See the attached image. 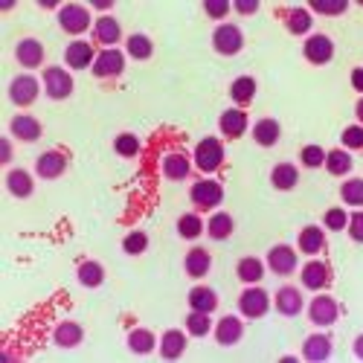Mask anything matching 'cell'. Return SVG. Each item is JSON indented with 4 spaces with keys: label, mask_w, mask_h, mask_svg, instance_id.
Returning <instances> with one entry per match:
<instances>
[{
    "label": "cell",
    "mask_w": 363,
    "mask_h": 363,
    "mask_svg": "<svg viewBox=\"0 0 363 363\" xmlns=\"http://www.w3.org/2000/svg\"><path fill=\"white\" fill-rule=\"evenodd\" d=\"M192 160L203 174L218 172L224 166V143L218 137H203L192 151Z\"/></svg>",
    "instance_id": "cell-1"
},
{
    "label": "cell",
    "mask_w": 363,
    "mask_h": 363,
    "mask_svg": "<svg viewBox=\"0 0 363 363\" xmlns=\"http://www.w3.org/2000/svg\"><path fill=\"white\" fill-rule=\"evenodd\" d=\"M270 311V294L259 285H247L238 296V314L245 320H262Z\"/></svg>",
    "instance_id": "cell-2"
},
{
    "label": "cell",
    "mask_w": 363,
    "mask_h": 363,
    "mask_svg": "<svg viewBox=\"0 0 363 363\" xmlns=\"http://www.w3.org/2000/svg\"><path fill=\"white\" fill-rule=\"evenodd\" d=\"M189 198H192L195 209H201V213H209V209L221 206V201H224V186L218 184V180H213V177H203V180H198V184H192Z\"/></svg>",
    "instance_id": "cell-3"
},
{
    "label": "cell",
    "mask_w": 363,
    "mask_h": 363,
    "mask_svg": "<svg viewBox=\"0 0 363 363\" xmlns=\"http://www.w3.org/2000/svg\"><path fill=\"white\" fill-rule=\"evenodd\" d=\"M41 82L35 79V76H29V73H21V76H15L12 82H9V99H12V105H18V108H29L38 96H41Z\"/></svg>",
    "instance_id": "cell-4"
},
{
    "label": "cell",
    "mask_w": 363,
    "mask_h": 363,
    "mask_svg": "<svg viewBox=\"0 0 363 363\" xmlns=\"http://www.w3.org/2000/svg\"><path fill=\"white\" fill-rule=\"evenodd\" d=\"M340 317V306H337V299L335 296H328V294H317L311 302H308V320L320 328H328V325H335Z\"/></svg>",
    "instance_id": "cell-5"
},
{
    "label": "cell",
    "mask_w": 363,
    "mask_h": 363,
    "mask_svg": "<svg viewBox=\"0 0 363 363\" xmlns=\"http://www.w3.org/2000/svg\"><path fill=\"white\" fill-rule=\"evenodd\" d=\"M213 47L218 55H238L245 50V33L235 23H221L213 33Z\"/></svg>",
    "instance_id": "cell-6"
},
{
    "label": "cell",
    "mask_w": 363,
    "mask_h": 363,
    "mask_svg": "<svg viewBox=\"0 0 363 363\" xmlns=\"http://www.w3.org/2000/svg\"><path fill=\"white\" fill-rule=\"evenodd\" d=\"M58 26H62L67 35L87 33V29H90V12H87V6H82V4H65L62 9H58Z\"/></svg>",
    "instance_id": "cell-7"
},
{
    "label": "cell",
    "mask_w": 363,
    "mask_h": 363,
    "mask_svg": "<svg viewBox=\"0 0 363 363\" xmlns=\"http://www.w3.org/2000/svg\"><path fill=\"white\" fill-rule=\"evenodd\" d=\"M41 84H44V94L50 99H67L73 94V87H76L70 70H65V67H47Z\"/></svg>",
    "instance_id": "cell-8"
},
{
    "label": "cell",
    "mask_w": 363,
    "mask_h": 363,
    "mask_svg": "<svg viewBox=\"0 0 363 363\" xmlns=\"http://www.w3.org/2000/svg\"><path fill=\"white\" fill-rule=\"evenodd\" d=\"M90 70H94L96 79H119L125 70V52L116 50V47L102 50V52H96V62Z\"/></svg>",
    "instance_id": "cell-9"
},
{
    "label": "cell",
    "mask_w": 363,
    "mask_h": 363,
    "mask_svg": "<svg viewBox=\"0 0 363 363\" xmlns=\"http://www.w3.org/2000/svg\"><path fill=\"white\" fill-rule=\"evenodd\" d=\"M302 55H306L308 65L323 67L335 58V41H331L328 35H323V33H314V35H308L306 44H302Z\"/></svg>",
    "instance_id": "cell-10"
},
{
    "label": "cell",
    "mask_w": 363,
    "mask_h": 363,
    "mask_svg": "<svg viewBox=\"0 0 363 363\" xmlns=\"http://www.w3.org/2000/svg\"><path fill=\"white\" fill-rule=\"evenodd\" d=\"M67 155L65 151H58V148H50V151H44V155H38V160H35V174L41 177V180H55V177H62L65 172H67Z\"/></svg>",
    "instance_id": "cell-11"
},
{
    "label": "cell",
    "mask_w": 363,
    "mask_h": 363,
    "mask_svg": "<svg viewBox=\"0 0 363 363\" xmlns=\"http://www.w3.org/2000/svg\"><path fill=\"white\" fill-rule=\"evenodd\" d=\"M264 264L274 270L277 277H291L296 270V264H299V259H296V250L291 245H274L267 250V262Z\"/></svg>",
    "instance_id": "cell-12"
},
{
    "label": "cell",
    "mask_w": 363,
    "mask_h": 363,
    "mask_svg": "<svg viewBox=\"0 0 363 363\" xmlns=\"http://www.w3.org/2000/svg\"><path fill=\"white\" fill-rule=\"evenodd\" d=\"M302 288L308 291H323L331 285V264L328 262H320V259H311L306 262V267H302Z\"/></svg>",
    "instance_id": "cell-13"
},
{
    "label": "cell",
    "mask_w": 363,
    "mask_h": 363,
    "mask_svg": "<svg viewBox=\"0 0 363 363\" xmlns=\"http://www.w3.org/2000/svg\"><path fill=\"white\" fill-rule=\"evenodd\" d=\"M96 62V52H94V44L90 41H73L67 44L65 50V65L70 70H90Z\"/></svg>",
    "instance_id": "cell-14"
},
{
    "label": "cell",
    "mask_w": 363,
    "mask_h": 363,
    "mask_svg": "<svg viewBox=\"0 0 363 363\" xmlns=\"http://www.w3.org/2000/svg\"><path fill=\"white\" fill-rule=\"evenodd\" d=\"M241 337H245V323H241V317L235 314H227L216 323V343L230 349L235 343H241Z\"/></svg>",
    "instance_id": "cell-15"
},
{
    "label": "cell",
    "mask_w": 363,
    "mask_h": 363,
    "mask_svg": "<svg viewBox=\"0 0 363 363\" xmlns=\"http://www.w3.org/2000/svg\"><path fill=\"white\" fill-rule=\"evenodd\" d=\"M9 134L15 140H21V143H38L41 134H44V128H41V123H38L35 116L18 113V116H12V123H9Z\"/></svg>",
    "instance_id": "cell-16"
},
{
    "label": "cell",
    "mask_w": 363,
    "mask_h": 363,
    "mask_svg": "<svg viewBox=\"0 0 363 363\" xmlns=\"http://www.w3.org/2000/svg\"><path fill=\"white\" fill-rule=\"evenodd\" d=\"M15 58H18V65L26 67V70L41 67L44 65V44L38 38H21L15 44Z\"/></svg>",
    "instance_id": "cell-17"
},
{
    "label": "cell",
    "mask_w": 363,
    "mask_h": 363,
    "mask_svg": "<svg viewBox=\"0 0 363 363\" xmlns=\"http://www.w3.org/2000/svg\"><path fill=\"white\" fill-rule=\"evenodd\" d=\"M186 335H189V331H180V328L163 331V337L157 343L160 357L163 360H180V357H184L186 354Z\"/></svg>",
    "instance_id": "cell-18"
},
{
    "label": "cell",
    "mask_w": 363,
    "mask_h": 363,
    "mask_svg": "<svg viewBox=\"0 0 363 363\" xmlns=\"http://www.w3.org/2000/svg\"><path fill=\"white\" fill-rule=\"evenodd\" d=\"M247 125H250V119H247L245 108H230V111H224V113H221V119H218V128H221V134H224L227 140H238V137H245Z\"/></svg>",
    "instance_id": "cell-19"
},
{
    "label": "cell",
    "mask_w": 363,
    "mask_h": 363,
    "mask_svg": "<svg viewBox=\"0 0 363 363\" xmlns=\"http://www.w3.org/2000/svg\"><path fill=\"white\" fill-rule=\"evenodd\" d=\"M274 306L282 317H296L302 314V308H306V302H302V291L294 288V285H282L274 296Z\"/></svg>",
    "instance_id": "cell-20"
},
{
    "label": "cell",
    "mask_w": 363,
    "mask_h": 363,
    "mask_svg": "<svg viewBox=\"0 0 363 363\" xmlns=\"http://www.w3.org/2000/svg\"><path fill=\"white\" fill-rule=\"evenodd\" d=\"M84 340V328L76 320H62L52 331V343L58 349H79Z\"/></svg>",
    "instance_id": "cell-21"
},
{
    "label": "cell",
    "mask_w": 363,
    "mask_h": 363,
    "mask_svg": "<svg viewBox=\"0 0 363 363\" xmlns=\"http://www.w3.org/2000/svg\"><path fill=\"white\" fill-rule=\"evenodd\" d=\"M94 41L102 44L105 50H111L113 44L123 41V26L113 15H102L96 23H94Z\"/></svg>",
    "instance_id": "cell-22"
},
{
    "label": "cell",
    "mask_w": 363,
    "mask_h": 363,
    "mask_svg": "<svg viewBox=\"0 0 363 363\" xmlns=\"http://www.w3.org/2000/svg\"><path fill=\"white\" fill-rule=\"evenodd\" d=\"M296 247H299V253H306V256L323 253L325 250V230L323 227H314V224L302 227L299 235H296Z\"/></svg>",
    "instance_id": "cell-23"
},
{
    "label": "cell",
    "mask_w": 363,
    "mask_h": 363,
    "mask_svg": "<svg viewBox=\"0 0 363 363\" xmlns=\"http://www.w3.org/2000/svg\"><path fill=\"white\" fill-rule=\"evenodd\" d=\"M331 357V337L328 335H311L302 343V360L308 363H325Z\"/></svg>",
    "instance_id": "cell-24"
},
{
    "label": "cell",
    "mask_w": 363,
    "mask_h": 363,
    "mask_svg": "<svg viewBox=\"0 0 363 363\" xmlns=\"http://www.w3.org/2000/svg\"><path fill=\"white\" fill-rule=\"evenodd\" d=\"M209 267H213V256H209V250L203 247H192L184 259V270L189 279H203L209 274Z\"/></svg>",
    "instance_id": "cell-25"
},
{
    "label": "cell",
    "mask_w": 363,
    "mask_h": 363,
    "mask_svg": "<svg viewBox=\"0 0 363 363\" xmlns=\"http://www.w3.org/2000/svg\"><path fill=\"white\" fill-rule=\"evenodd\" d=\"M192 172V157L184 155V151H169L163 157V174L169 180H186Z\"/></svg>",
    "instance_id": "cell-26"
},
{
    "label": "cell",
    "mask_w": 363,
    "mask_h": 363,
    "mask_svg": "<svg viewBox=\"0 0 363 363\" xmlns=\"http://www.w3.org/2000/svg\"><path fill=\"white\" fill-rule=\"evenodd\" d=\"M6 189H9V195L12 198H33V192H35V180H33V174L29 172H23V169H12L9 174H6Z\"/></svg>",
    "instance_id": "cell-27"
},
{
    "label": "cell",
    "mask_w": 363,
    "mask_h": 363,
    "mask_svg": "<svg viewBox=\"0 0 363 363\" xmlns=\"http://www.w3.org/2000/svg\"><path fill=\"white\" fill-rule=\"evenodd\" d=\"M311 26H314V18L306 6H294L285 12V29L291 35H311Z\"/></svg>",
    "instance_id": "cell-28"
},
{
    "label": "cell",
    "mask_w": 363,
    "mask_h": 363,
    "mask_svg": "<svg viewBox=\"0 0 363 363\" xmlns=\"http://www.w3.org/2000/svg\"><path fill=\"white\" fill-rule=\"evenodd\" d=\"M256 90H259V84H256L253 76H238V79H233V84H230V96H233V102H235L238 108H247V105L256 99Z\"/></svg>",
    "instance_id": "cell-29"
},
{
    "label": "cell",
    "mask_w": 363,
    "mask_h": 363,
    "mask_svg": "<svg viewBox=\"0 0 363 363\" xmlns=\"http://www.w3.org/2000/svg\"><path fill=\"white\" fill-rule=\"evenodd\" d=\"M270 184H274V189H279V192H291L299 184V169L294 163H277L270 169Z\"/></svg>",
    "instance_id": "cell-30"
},
{
    "label": "cell",
    "mask_w": 363,
    "mask_h": 363,
    "mask_svg": "<svg viewBox=\"0 0 363 363\" xmlns=\"http://www.w3.org/2000/svg\"><path fill=\"white\" fill-rule=\"evenodd\" d=\"M279 137H282V125L277 123V119H259V123L253 125V140H256V145H262V148H270V145H277L279 143Z\"/></svg>",
    "instance_id": "cell-31"
},
{
    "label": "cell",
    "mask_w": 363,
    "mask_h": 363,
    "mask_svg": "<svg viewBox=\"0 0 363 363\" xmlns=\"http://www.w3.org/2000/svg\"><path fill=\"white\" fill-rule=\"evenodd\" d=\"M189 308L192 311H203V314H213L218 308V294L206 285H198L189 291Z\"/></svg>",
    "instance_id": "cell-32"
},
{
    "label": "cell",
    "mask_w": 363,
    "mask_h": 363,
    "mask_svg": "<svg viewBox=\"0 0 363 363\" xmlns=\"http://www.w3.org/2000/svg\"><path fill=\"white\" fill-rule=\"evenodd\" d=\"M352 166H354L352 151H346V148H331V151H325V169H328V174L346 177V174L352 172Z\"/></svg>",
    "instance_id": "cell-33"
},
{
    "label": "cell",
    "mask_w": 363,
    "mask_h": 363,
    "mask_svg": "<svg viewBox=\"0 0 363 363\" xmlns=\"http://www.w3.org/2000/svg\"><path fill=\"white\" fill-rule=\"evenodd\" d=\"M264 262L262 259H256V256H245L238 264H235V274H238V279L245 282V285H259L262 282V277H264Z\"/></svg>",
    "instance_id": "cell-34"
},
{
    "label": "cell",
    "mask_w": 363,
    "mask_h": 363,
    "mask_svg": "<svg viewBox=\"0 0 363 363\" xmlns=\"http://www.w3.org/2000/svg\"><path fill=\"white\" fill-rule=\"evenodd\" d=\"M128 349L134 354H151L157 349V337H155V331H148V328H131L128 331Z\"/></svg>",
    "instance_id": "cell-35"
},
{
    "label": "cell",
    "mask_w": 363,
    "mask_h": 363,
    "mask_svg": "<svg viewBox=\"0 0 363 363\" xmlns=\"http://www.w3.org/2000/svg\"><path fill=\"white\" fill-rule=\"evenodd\" d=\"M76 277H79V285H84V288H99L105 282V267L94 259H87V262L79 264Z\"/></svg>",
    "instance_id": "cell-36"
},
{
    "label": "cell",
    "mask_w": 363,
    "mask_h": 363,
    "mask_svg": "<svg viewBox=\"0 0 363 363\" xmlns=\"http://www.w3.org/2000/svg\"><path fill=\"white\" fill-rule=\"evenodd\" d=\"M125 52L131 58H137V62H148V58L155 55V44H151V38L145 33H134L125 38Z\"/></svg>",
    "instance_id": "cell-37"
},
{
    "label": "cell",
    "mask_w": 363,
    "mask_h": 363,
    "mask_svg": "<svg viewBox=\"0 0 363 363\" xmlns=\"http://www.w3.org/2000/svg\"><path fill=\"white\" fill-rule=\"evenodd\" d=\"M233 230H235V221H233L230 213H216L206 224V235L213 241H227L233 235Z\"/></svg>",
    "instance_id": "cell-38"
},
{
    "label": "cell",
    "mask_w": 363,
    "mask_h": 363,
    "mask_svg": "<svg viewBox=\"0 0 363 363\" xmlns=\"http://www.w3.org/2000/svg\"><path fill=\"white\" fill-rule=\"evenodd\" d=\"M206 233V224L201 221V216L198 213H186V216H180L177 218V235L180 238H198V235H203Z\"/></svg>",
    "instance_id": "cell-39"
},
{
    "label": "cell",
    "mask_w": 363,
    "mask_h": 363,
    "mask_svg": "<svg viewBox=\"0 0 363 363\" xmlns=\"http://www.w3.org/2000/svg\"><path fill=\"white\" fill-rule=\"evenodd\" d=\"M140 137L137 134H131V131H125V134H116L113 137V151L119 157H137L140 155Z\"/></svg>",
    "instance_id": "cell-40"
},
{
    "label": "cell",
    "mask_w": 363,
    "mask_h": 363,
    "mask_svg": "<svg viewBox=\"0 0 363 363\" xmlns=\"http://www.w3.org/2000/svg\"><path fill=\"white\" fill-rule=\"evenodd\" d=\"M340 201L346 206H363V177H349L340 186Z\"/></svg>",
    "instance_id": "cell-41"
},
{
    "label": "cell",
    "mask_w": 363,
    "mask_h": 363,
    "mask_svg": "<svg viewBox=\"0 0 363 363\" xmlns=\"http://www.w3.org/2000/svg\"><path fill=\"white\" fill-rule=\"evenodd\" d=\"M186 331H189L192 337H206L209 331H213V320H209V314H203V311H189Z\"/></svg>",
    "instance_id": "cell-42"
},
{
    "label": "cell",
    "mask_w": 363,
    "mask_h": 363,
    "mask_svg": "<svg viewBox=\"0 0 363 363\" xmlns=\"http://www.w3.org/2000/svg\"><path fill=\"white\" fill-rule=\"evenodd\" d=\"M349 9L346 0H314L308 6L311 15H325V18H335V15H343Z\"/></svg>",
    "instance_id": "cell-43"
},
{
    "label": "cell",
    "mask_w": 363,
    "mask_h": 363,
    "mask_svg": "<svg viewBox=\"0 0 363 363\" xmlns=\"http://www.w3.org/2000/svg\"><path fill=\"white\" fill-rule=\"evenodd\" d=\"M123 250L128 256H143L148 250V235L143 230H131L125 238H123Z\"/></svg>",
    "instance_id": "cell-44"
},
{
    "label": "cell",
    "mask_w": 363,
    "mask_h": 363,
    "mask_svg": "<svg viewBox=\"0 0 363 363\" xmlns=\"http://www.w3.org/2000/svg\"><path fill=\"white\" fill-rule=\"evenodd\" d=\"M299 160H302V166H306V169H320V166H325V148L306 145L299 151Z\"/></svg>",
    "instance_id": "cell-45"
},
{
    "label": "cell",
    "mask_w": 363,
    "mask_h": 363,
    "mask_svg": "<svg viewBox=\"0 0 363 363\" xmlns=\"http://www.w3.org/2000/svg\"><path fill=\"white\" fill-rule=\"evenodd\" d=\"M323 224L331 233H340V230L349 227V213H346V209H340V206H335V209H328V213L323 216Z\"/></svg>",
    "instance_id": "cell-46"
},
{
    "label": "cell",
    "mask_w": 363,
    "mask_h": 363,
    "mask_svg": "<svg viewBox=\"0 0 363 363\" xmlns=\"http://www.w3.org/2000/svg\"><path fill=\"white\" fill-rule=\"evenodd\" d=\"M340 143H343L346 151H360V148H363V125H349V128H343Z\"/></svg>",
    "instance_id": "cell-47"
},
{
    "label": "cell",
    "mask_w": 363,
    "mask_h": 363,
    "mask_svg": "<svg viewBox=\"0 0 363 363\" xmlns=\"http://www.w3.org/2000/svg\"><path fill=\"white\" fill-rule=\"evenodd\" d=\"M203 12H206L209 21H224L233 12V4H230V0H206Z\"/></svg>",
    "instance_id": "cell-48"
},
{
    "label": "cell",
    "mask_w": 363,
    "mask_h": 363,
    "mask_svg": "<svg viewBox=\"0 0 363 363\" xmlns=\"http://www.w3.org/2000/svg\"><path fill=\"white\" fill-rule=\"evenodd\" d=\"M349 235H352V241H357V245H363V209L360 213H354V216H349Z\"/></svg>",
    "instance_id": "cell-49"
},
{
    "label": "cell",
    "mask_w": 363,
    "mask_h": 363,
    "mask_svg": "<svg viewBox=\"0 0 363 363\" xmlns=\"http://www.w3.org/2000/svg\"><path fill=\"white\" fill-rule=\"evenodd\" d=\"M233 9H235L238 15H256V12H259V0H235Z\"/></svg>",
    "instance_id": "cell-50"
},
{
    "label": "cell",
    "mask_w": 363,
    "mask_h": 363,
    "mask_svg": "<svg viewBox=\"0 0 363 363\" xmlns=\"http://www.w3.org/2000/svg\"><path fill=\"white\" fill-rule=\"evenodd\" d=\"M352 87L357 90V94H363V67H354L352 70Z\"/></svg>",
    "instance_id": "cell-51"
},
{
    "label": "cell",
    "mask_w": 363,
    "mask_h": 363,
    "mask_svg": "<svg viewBox=\"0 0 363 363\" xmlns=\"http://www.w3.org/2000/svg\"><path fill=\"white\" fill-rule=\"evenodd\" d=\"M9 160H12V143L4 140L0 143V163H9Z\"/></svg>",
    "instance_id": "cell-52"
},
{
    "label": "cell",
    "mask_w": 363,
    "mask_h": 363,
    "mask_svg": "<svg viewBox=\"0 0 363 363\" xmlns=\"http://www.w3.org/2000/svg\"><path fill=\"white\" fill-rule=\"evenodd\" d=\"M352 352H354V357H357V360H363V335H357V337H354Z\"/></svg>",
    "instance_id": "cell-53"
},
{
    "label": "cell",
    "mask_w": 363,
    "mask_h": 363,
    "mask_svg": "<svg viewBox=\"0 0 363 363\" xmlns=\"http://www.w3.org/2000/svg\"><path fill=\"white\" fill-rule=\"evenodd\" d=\"M94 9H96V12H111L113 4H111V0H94Z\"/></svg>",
    "instance_id": "cell-54"
},
{
    "label": "cell",
    "mask_w": 363,
    "mask_h": 363,
    "mask_svg": "<svg viewBox=\"0 0 363 363\" xmlns=\"http://www.w3.org/2000/svg\"><path fill=\"white\" fill-rule=\"evenodd\" d=\"M38 6H41V9H62V6H58V4H55V0H41V4H38Z\"/></svg>",
    "instance_id": "cell-55"
},
{
    "label": "cell",
    "mask_w": 363,
    "mask_h": 363,
    "mask_svg": "<svg viewBox=\"0 0 363 363\" xmlns=\"http://www.w3.org/2000/svg\"><path fill=\"white\" fill-rule=\"evenodd\" d=\"M354 111H357V119H360V125H363V96L357 99V108Z\"/></svg>",
    "instance_id": "cell-56"
}]
</instances>
